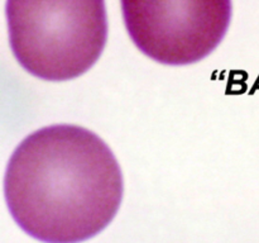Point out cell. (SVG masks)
I'll return each mask as SVG.
<instances>
[{
    "label": "cell",
    "instance_id": "cell-1",
    "mask_svg": "<svg viewBox=\"0 0 259 243\" xmlns=\"http://www.w3.org/2000/svg\"><path fill=\"white\" fill-rule=\"evenodd\" d=\"M8 209L17 224L45 242H78L113 220L123 197L115 156L83 127L55 124L15 148L4 177Z\"/></svg>",
    "mask_w": 259,
    "mask_h": 243
},
{
    "label": "cell",
    "instance_id": "cell-2",
    "mask_svg": "<svg viewBox=\"0 0 259 243\" xmlns=\"http://www.w3.org/2000/svg\"><path fill=\"white\" fill-rule=\"evenodd\" d=\"M5 13L15 58L43 80L82 75L106 45L105 0H7Z\"/></svg>",
    "mask_w": 259,
    "mask_h": 243
},
{
    "label": "cell",
    "instance_id": "cell-3",
    "mask_svg": "<svg viewBox=\"0 0 259 243\" xmlns=\"http://www.w3.org/2000/svg\"><path fill=\"white\" fill-rule=\"evenodd\" d=\"M125 27L137 47L164 65L206 57L224 38L232 0H121Z\"/></svg>",
    "mask_w": 259,
    "mask_h": 243
}]
</instances>
